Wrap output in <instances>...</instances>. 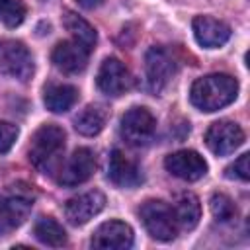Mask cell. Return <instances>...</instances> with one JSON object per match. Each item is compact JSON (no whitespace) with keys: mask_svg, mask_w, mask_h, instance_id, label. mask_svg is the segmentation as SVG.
Segmentation results:
<instances>
[{"mask_svg":"<svg viewBox=\"0 0 250 250\" xmlns=\"http://www.w3.org/2000/svg\"><path fill=\"white\" fill-rule=\"evenodd\" d=\"M238 94V82L223 72L207 74L191 84L189 100L201 111H217L234 102Z\"/></svg>","mask_w":250,"mask_h":250,"instance_id":"6da1fadb","label":"cell"},{"mask_svg":"<svg viewBox=\"0 0 250 250\" xmlns=\"http://www.w3.org/2000/svg\"><path fill=\"white\" fill-rule=\"evenodd\" d=\"M64 131L59 125L47 123L41 125L29 145V160L31 164L43 172V174H53L61 162V154L64 150Z\"/></svg>","mask_w":250,"mask_h":250,"instance_id":"7a4b0ae2","label":"cell"},{"mask_svg":"<svg viewBox=\"0 0 250 250\" xmlns=\"http://www.w3.org/2000/svg\"><path fill=\"white\" fill-rule=\"evenodd\" d=\"M139 217L146 232L156 240H172L178 234V223L172 211V205L160 199H148L141 205Z\"/></svg>","mask_w":250,"mask_h":250,"instance_id":"3957f363","label":"cell"},{"mask_svg":"<svg viewBox=\"0 0 250 250\" xmlns=\"http://www.w3.org/2000/svg\"><path fill=\"white\" fill-rule=\"evenodd\" d=\"M154 131H156V119L143 105L129 107L121 117L119 133H121L123 141L127 145H131V146L148 145L152 141V137H154Z\"/></svg>","mask_w":250,"mask_h":250,"instance_id":"277c9868","label":"cell"},{"mask_svg":"<svg viewBox=\"0 0 250 250\" xmlns=\"http://www.w3.org/2000/svg\"><path fill=\"white\" fill-rule=\"evenodd\" d=\"M0 70L20 82H27L35 70L29 49L16 39L0 41Z\"/></svg>","mask_w":250,"mask_h":250,"instance_id":"5b68a950","label":"cell"},{"mask_svg":"<svg viewBox=\"0 0 250 250\" xmlns=\"http://www.w3.org/2000/svg\"><path fill=\"white\" fill-rule=\"evenodd\" d=\"M145 72L146 82L152 92H160L168 86L172 76L176 74V61L170 51L164 47H150L145 55Z\"/></svg>","mask_w":250,"mask_h":250,"instance_id":"8992f818","label":"cell"},{"mask_svg":"<svg viewBox=\"0 0 250 250\" xmlns=\"http://www.w3.org/2000/svg\"><path fill=\"white\" fill-rule=\"evenodd\" d=\"M33 205V193L27 186H12V189L0 195V223L6 227L21 225Z\"/></svg>","mask_w":250,"mask_h":250,"instance_id":"52a82bcc","label":"cell"},{"mask_svg":"<svg viewBox=\"0 0 250 250\" xmlns=\"http://www.w3.org/2000/svg\"><path fill=\"white\" fill-rule=\"evenodd\" d=\"M242 143H244V131L240 129L238 123L229 119L215 121L205 133V145L217 156H227L234 152Z\"/></svg>","mask_w":250,"mask_h":250,"instance_id":"ba28073f","label":"cell"},{"mask_svg":"<svg viewBox=\"0 0 250 250\" xmlns=\"http://www.w3.org/2000/svg\"><path fill=\"white\" fill-rule=\"evenodd\" d=\"M96 84L105 96L117 98L131 88V74L119 59L107 57V59H104V62L98 68Z\"/></svg>","mask_w":250,"mask_h":250,"instance_id":"9c48e42d","label":"cell"},{"mask_svg":"<svg viewBox=\"0 0 250 250\" xmlns=\"http://www.w3.org/2000/svg\"><path fill=\"white\" fill-rule=\"evenodd\" d=\"M94 170H96V156H94V152L90 148H86V146L76 148L68 156L64 166L61 168L59 184L66 186V188H74V186L84 184L86 180H90Z\"/></svg>","mask_w":250,"mask_h":250,"instance_id":"30bf717a","label":"cell"},{"mask_svg":"<svg viewBox=\"0 0 250 250\" xmlns=\"http://www.w3.org/2000/svg\"><path fill=\"white\" fill-rule=\"evenodd\" d=\"M166 170L186 182H195L207 174V162L195 150H176L164 158Z\"/></svg>","mask_w":250,"mask_h":250,"instance_id":"8fae6325","label":"cell"},{"mask_svg":"<svg viewBox=\"0 0 250 250\" xmlns=\"http://www.w3.org/2000/svg\"><path fill=\"white\" fill-rule=\"evenodd\" d=\"M94 248L100 250H125L133 246V229L123 221H107L102 223L94 234L92 242Z\"/></svg>","mask_w":250,"mask_h":250,"instance_id":"7c38bea8","label":"cell"},{"mask_svg":"<svg viewBox=\"0 0 250 250\" xmlns=\"http://www.w3.org/2000/svg\"><path fill=\"white\" fill-rule=\"evenodd\" d=\"M105 205V195L98 189L80 193L76 197H70L64 203V217L70 225H86L92 217H96Z\"/></svg>","mask_w":250,"mask_h":250,"instance_id":"4fadbf2b","label":"cell"},{"mask_svg":"<svg viewBox=\"0 0 250 250\" xmlns=\"http://www.w3.org/2000/svg\"><path fill=\"white\" fill-rule=\"evenodd\" d=\"M107 178L119 188H137L143 182L141 166L119 148H113L107 162Z\"/></svg>","mask_w":250,"mask_h":250,"instance_id":"5bb4252c","label":"cell"},{"mask_svg":"<svg viewBox=\"0 0 250 250\" xmlns=\"http://www.w3.org/2000/svg\"><path fill=\"white\" fill-rule=\"evenodd\" d=\"M191 27H193L195 41L205 49L223 47L230 37V27L225 21L215 20L211 16H195L191 21Z\"/></svg>","mask_w":250,"mask_h":250,"instance_id":"9a60e30c","label":"cell"},{"mask_svg":"<svg viewBox=\"0 0 250 250\" xmlns=\"http://www.w3.org/2000/svg\"><path fill=\"white\" fill-rule=\"evenodd\" d=\"M88 55L90 51L84 49L80 43L76 41H61L55 45L51 59L55 62V66L66 74H78L86 68L88 64Z\"/></svg>","mask_w":250,"mask_h":250,"instance_id":"2e32d148","label":"cell"},{"mask_svg":"<svg viewBox=\"0 0 250 250\" xmlns=\"http://www.w3.org/2000/svg\"><path fill=\"white\" fill-rule=\"evenodd\" d=\"M172 211L176 217L178 227H182L184 230H191L197 227L199 219H201V205L195 193L191 191H180L172 203Z\"/></svg>","mask_w":250,"mask_h":250,"instance_id":"e0dca14e","label":"cell"},{"mask_svg":"<svg viewBox=\"0 0 250 250\" xmlns=\"http://www.w3.org/2000/svg\"><path fill=\"white\" fill-rule=\"evenodd\" d=\"M78 100V90L70 84H57L51 82L43 90V102L49 111L53 113H64L68 111Z\"/></svg>","mask_w":250,"mask_h":250,"instance_id":"ac0fdd59","label":"cell"},{"mask_svg":"<svg viewBox=\"0 0 250 250\" xmlns=\"http://www.w3.org/2000/svg\"><path fill=\"white\" fill-rule=\"evenodd\" d=\"M62 25L66 27V31L72 35V41L80 43L84 49L92 51L96 41H98V35H96V29L84 20L80 18L76 12L72 10H66L64 16H62Z\"/></svg>","mask_w":250,"mask_h":250,"instance_id":"d6986e66","label":"cell"},{"mask_svg":"<svg viewBox=\"0 0 250 250\" xmlns=\"http://www.w3.org/2000/svg\"><path fill=\"white\" fill-rule=\"evenodd\" d=\"M105 109L102 105H86L76 117H74V127L80 135H86V137H94L98 135L104 125H105Z\"/></svg>","mask_w":250,"mask_h":250,"instance_id":"ffe728a7","label":"cell"},{"mask_svg":"<svg viewBox=\"0 0 250 250\" xmlns=\"http://www.w3.org/2000/svg\"><path fill=\"white\" fill-rule=\"evenodd\" d=\"M33 234L41 244L59 248L66 244V232L64 229L51 217H41L37 219V223L33 225Z\"/></svg>","mask_w":250,"mask_h":250,"instance_id":"44dd1931","label":"cell"},{"mask_svg":"<svg viewBox=\"0 0 250 250\" xmlns=\"http://www.w3.org/2000/svg\"><path fill=\"white\" fill-rule=\"evenodd\" d=\"M209 207H211V213H213L215 221H219V223H230L238 215V209H236L234 201L225 193H213L211 199H209Z\"/></svg>","mask_w":250,"mask_h":250,"instance_id":"7402d4cb","label":"cell"},{"mask_svg":"<svg viewBox=\"0 0 250 250\" xmlns=\"http://www.w3.org/2000/svg\"><path fill=\"white\" fill-rule=\"evenodd\" d=\"M25 18V4L21 0H0V21L8 27H18Z\"/></svg>","mask_w":250,"mask_h":250,"instance_id":"603a6c76","label":"cell"},{"mask_svg":"<svg viewBox=\"0 0 250 250\" xmlns=\"http://www.w3.org/2000/svg\"><path fill=\"white\" fill-rule=\"evenodd\" d=\"M18 135H20V129L14 123L0 121V154L2 152H8L12 148V145L18 139Z\"/></svg>","mask_w":250,"mask_h":250,"instance_id":"cb8c5ba5","label":"cell"},{"mask_svg":"<svg viewBox=\"0 0 250 250\" xmlns=\"http://www.w3.org/2000/svg\"><path fill=\"white\" fill-rule=\"evenodd\" d=\"M248 154L244 152V154H240L236 160H234V164H230L229 168H227V176L229 178H238V180H242V182H246L248 178H250V166H248Z\"/></svg>","mask_w":250,"mask_h":250,"instance_id":"d4e9b609","label":"cell"},{"mask_svg":"<svg viewBox=\"0 0 250 250\" xmlns=\"http://www.w3.org/2000/svg\"><path fill=\"white\" fill-rule=\"evenodd\" d=\"M76 2H78L82 8H86V10H94V8H98L104 0H76Z\"/></svg>","mask_w":250,"mask_h":250,"instance_id":"484cf974","label":"cell"}]
</instances>
